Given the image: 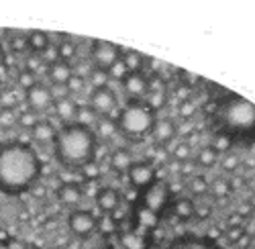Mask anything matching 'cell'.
Returning a JSON list of instances; mask_svg holds the SVG:
<instances>
[{
    "label": "cell",
    "mask_w": 255,
    "mask_h": 249,
    "mask_svg": "<svg viewBox=\"0 0 255 249\" xmlns=\"http://www.w3.org/2000/svg\"><path fill=\"white\" fill-rule=\"evenodd\" d=\"M37 123V115L31 113V111H23V113H18V127L20 129H33V124Z\"/></svg>",
    "instance_id": "33"
},
{
    "label": "cell",
    "mask_w": 255,
    "mask_h": 249,
    "mask_svg": "<svg viewBox=\"0 0 255 249\" xmlns=\"http://www.w3.org/2000/svg\"><path fill=\"white\" fill-rule=\"evenodd\" d=\"M249 206H251V209L255 211V192H253V196L249 198Z\"/></svg>",
    "instance_id": "40"
},
{
    "label": "cell",
    "mask_w": 255,
    "mask_h": 249,
    "mask_svg": "<svg viewBox=\"0 0 255 249\" xmlns=\"http://www.w3.org/2000/svg\"><path fill=\"white\" fill-rule=\"evenodd\" d=\"M2 90H4V88H2V80H0V96H2Z\"/></svg>",
    "instance_id": "41"
},
{
    "label": "cell",
    "mask_w": 255,
    "mask_h": 249,
    "mask_svg": "<svg viewBox=\"0 0 255 249\" xmlns=\"http://www.w3.org/2000/svg\"><path fill=\"white\" fill-rule=\"evenodd\" d=\"M14 109L16 107L12 105L0 107V131H12L14 127H18V113Z\"/></svg>",
    "instance_id": "25"
},
{
    "label": "cell",
    "mask_w": 255,
    "mask_h": 249,
    "mask_svg": "<svg viewBox=\"0 0 255 249\" xmlns=\"http://www.w3.org/2000/svg\"><path fill=\"white\" fill-rule=\"evenodd\" d=\"M219 161H221V168H223L225 174H235V172L239 170L241 157H239L237 153H233V151H225Z\"/></svg>",
    "instance_id": "28"
},
{
    "label": "cell",
    "mask_w": 255,
    "mask_h": 249,
    "mask_svg": "<svg viewBox=\"0 0 255 249\" xmlns=\"http://www.w3.org/2000/svg\"><path fill=\"white\" fill-rule=\"evenodd\" d=\"M4 66V49H2V45H0V68Z\"/></svg>",
    "instance_id": "39"
},
{
    "label": "cell",
    "mask_w": 255,
    "mask_h": 249,
    "mask_svg": "<svg viewBox=\"0 0 255 249\" xmlns=\"http://www.w3.org/2000/svg\"><path fill=\"white\" fill-rule=\"evenodd\" d=\"M172 157H174L178 163L190 161V157H192V145H190L188 141H178V143L174 145V149H172Z\"/></svg>",
    "instance_id": "29"
},
{
    "label": "cell",
    "mask_w": 255,
    "mask_h": 249,
    "mask_svg": "<svg viewBox=\"0 0 255 249\" xmlns=\"http://www.w3.org/2000/svg\"><path fill=\"white\" fill-rule=\"evenodd\" d=\"M219 159H221V151L215 147V145H204V147L198 149V153L194 157V163L202 170H210L219 163Z\"/></svg>",
    "instance_id": "21"
},
{
    "label": "cell",
    "mask_w": 255,
    "mask_h": 249,
    "mask_svg": "<svg viewBox=\"0 0 255 249\" xmlns=\"http://www.w3.org/2000/svg\"><path fill=\"white\" fill-rule=\"evenodd\" d=\"M88 109L96 119L111 121L115 115H119V96L111 86L92 88L88 94Z\"/></svg>",
    "instance_id": "4"
},
{
    "label": "cell",
    "mask_w": 255,
    "mask_h": 249,
    "mask_svg": "<svg viewBox=\"0 0 255 249\" xmlns=\"http://www.w3.org/2000/svg\"><path fill=\"white\" fill-rule=\"evenodd\" d=\"M78 111H80V107L76 105V100L72 96H68V94L55 98V102H53V115H55V119L61 121V124L74 123L76 117H78Z\"/></svg>",
    "instance_id": "17"
},
{
    "label": "cell",
    "mask_w": 255,
    "mask_h": 249,
    "mask_svg": "<svg viewBox=\"0 0 255 249\" xmlns=\"http://www.w3.org/2000/svg\"><path fill=\"white\" fill-rule=\"evenodd\" d=\"M121 88L129 100H147L151 94V80L145 72L121 74Z\"/></svg>",
    "instance_id": "7"
},
{
    "label": "cell",
    "mask_w": 255,
    "mask_h": 249,
    "mask_svg": "<svg viewBox=\"0 0 255 249\" xmlns=\"http://www.w3.org/2000/svg\"><path fill=\"white\" fill-rule=\"evenodd\" d=\"M53 102H55V96L51 92V88L43 82H37L35 86H31L27 92H25V105H27V111L35 113V115H41V113H47L49 109H53Z\"/></svg>",
    "instance_id": "8"
},
{
    "label": "cell",
    "mask_w": 255,
    "mask_h": 249,
    "mask_svg": "<svg viewBox=\"0 0 255 249\" xmlns=\"http://www.w3.org/2000/svg\"><path fill=\"white\" fill-rule=\"evenodd\" d=\"M231 192H233V182L227 176H217L212 178V182H208V194L215 200H225L229 198Z\"/></svg>",
    "instance_id": "22"
},
{
    "label": "cell",
    "mask_w": 255,
    "mask_h": 249,
    "mask_svg": "<svg viewBox=\"0 0 255 249\" xmlns=\"http://www.w3.org/2000/svg\"><path fill=\"white\" fill-rule=\"evenodd\" d=\"M88 78H90V82H92V88H100V86H109V78H111V74H109V72H104V70L90 68Z\"/></svg>",
    "instance_id": "32"
},
{
    "label": "cell",
    "mask_w": 255,
    "mask_h": 249,
    "mask_svg": "<svg viewBox=\"0 0 255 249\" xmlns=\"http://www.w3.org/2000/svg\"><path fill=\"white\" fill-rule=\"evenodd\" d=\"M147 64V57L137 51V49H123L121 55V66H123V74L125 72H143Z\"/></svg>",
    "instance_id": "19"
},
{
    "label": "cell",
    "mask_w": 255,
    "mask_h": 249,
    "mask_svg": "<svg viewBox=\"0 0 255 249\" xmlns=\"http://www.w3.org/2000/svg\"><path fill=\"white\" fill-rule=\"evenodd\" d=\"M178 135V124L174 119L169 117H157L155 123H153V129H151V139H153V145L155 147H161L165 149L169 143H172Z\"/></svg>",
    "instance_id": "11"
},
{
    "label": "cell",
    "mask_w": 255,
    "mask_h": 249,
    "mask_svg": "<svg viewBox=\"0 0 255 249\" xmlns=\"http://www.w3.org/2000/svg\"><path fill=\"white\" fill-rule=\"evenodd\" d=\"M125 176L135 190H145V188H151L155 182V168L149 161H133Z\"/></svg>",
    "instance_id": "10"
},
{
    "label": "cell",
    "mask_w": 255,
    "mask_h": 249,
    "mask_svg": "<svg viewBox=\"0 0 255 249\" xmlns=\"http://www.w3.org/2000/svg\"><path fill=\"white\" fill-rule=\"evenodd\" d=\"M57 137V127L53 124L51 119H37V123L33 124L31 129V141L45 147V145H53Z\"/></svg>",
    "instance_id": "15"
},
{
    "label": "cell",
    "mask_w": 255,
    "mask_h": 249,
    "mask_svg": "<svg viewBox=\"0 0 255 249\" xmlns=\"http://www.w3.org/2000/svg\"><path fill=\"white\" fill-rule=\"evenodd\" d=\"M172 211L180 221H190L196 215V202L192 198H188V196H180V198L174 200Z\"/></svg>",
    "instance_id": "23"
},
{
    "label": "cell",
    "mask_w": 255,
    "mask_h": 249,
    "mask_svg": "<svg viewBox=\"0 0 255 249\" xmlns=\"http://www.w3.org/2000/svg\"><path fill=\"white\" fill-rule=\"evenodd\" d=\"M96 227H98V221H96L92 211H86V209L70 211V215H68V229L78 239H88L96 231Z\"/></svg>",
    "instance_id": "9"
},
{
    "label": "cell",
    "mask_w": 255,
    "mask_h": 249,
    "mask_svg": "<svg viewBox=\"0 0 255 249\" xmlns=\"http://www.w3.org/2000/svg\"><path fill=\"white\" fill-rule=\"evenodd\" d=\"M223 123L231 129H245L255 121V107L241 98H231L221 109Z\"/></svg>",
    "instance_id": "5"
},
{
    "label": "cell",
    "mask_w": 255,
    "mask_h": 249,
    "mask_svg": "<svg viewBox=\"0 0 255 249\" xmlns=\"http://www.w3.org/2000/svg\"><path fill=\"white\" fill-rule=\"evenodd\" d=\"M155 119V109L147 100H127L125 109H121L115 119V129L127 141L139 143L151 135Z\"/></svg>",
    "instance_id": "3"
},
{
    "label": "cell",
    "mask_w": 255,
    "mask_h": 249,
    "mask_svg": "<svg viewBox=\"0 0 255 249\" xmlns=\"http://www.w3.org/2000/svg\"><path fill=\"white\" fill-rule=\"evenodd\" d=\"M74 78V66L68 64V61L61 59H53L47 66V80L49 84L55 88H68L70 80Z\"/></svg>",
    "instance_id": "13"
},
{
    "label": "cell",
    "mask_w": 255,
    "mask_h": 249,
    "mask_svg": "<svg viewBox=\"0 0 255 249\" xmlns=\"http://www.w3.org/2000/svg\"><path fill=\"white\" fill-rule=\"evenodd\" d=\"M245 231H243V227L239 225V227H229V231H227V239L235 245L239 239H241V235H243Z\"/></svg>",
    "instance_id": "35"
},
{
    "label": "cell",
    "mask_w": 255,
    "mask_h": 249,
    "mask_svg": "<svg viewBox=\"0 0 255 249\" xmlns=\"http://www.w3.org/2000/svg\"><path fill=\"white\" fill-rule=\"evenodd\" d=\"M249 245H251V237H249L247 233H243V235H241V239L235 243V247H237V249H247Z\"/></svg>",
    "instance_id": "37"
},
{
    "label": "cell",
    "mask_w": 255,
    "mask_h": 249,
    "mask_svg": "<svg viewBox=\"0 0 255 249\" xmlns=\"http://www.w3.org/2000/svg\"><path fill=\"white\" fill-rule=\"evenodd\" d=\"M96 151L98 135L88 124L74 121L61 124L57 129V137L53 141V155L63 168L82 172L86 165L96 161Z\"/></svg>",
    "instance_id": "2"
},
{
    "label": "cell",
    "mask_w": 255,
    "mask_h": 249,
    "mask_svg": "<svg viewBox=\"0 0 255 249\" xmlns=\"http://www.w3.org/2000/svg\"><path fill=\"white\" fill-rule=\"evenodd\" d=\"M37 84V74H33V72H29V70H20L18 74H16V86L23 90V92H27L31 86H35Z\"/></svg>",
    "instance_id": "31"
},
{
    "label": "cell",
    "mask_w": 255,
    "mask_h": 249,
    "mask_svg": "<svg viewBox=\"0 0 255 249\" xmlns=\"http://www.w3.org/2000/svg\"><path fill=\"white\" fill-rule=\"evenodd\" d=\"M31 194L35 196V198H43L45 196V188H43V186H41L39 182L33 186V188H31Z\"/></svg>",
    "instance_id": "38"
},
{
    "label": "cell",
    "mask_w": 255,
    "mask_h": 249,
    "mask_svg": "<svg viewBox=\"0 0 255 249\" xmlns=\"http://www.w3.org/2000/svg\"><path fill=\"white\" fill-rule=\"evenodd\" d=\"M96 206L104 215H115L123 206V194L115 186H104L96 192Z\"/></svg>",
    "instance_id": "14"
},
{
    "label": "cell",
    "mask_w": 255,
    "mask_h": 249,
    "mask_svg": "<svg viewBox=\"0 0 255 249\" xmlns=\"http://www.w3.org/2000/svg\"><path fill=\"white\" fill-rule=\"evenodd\" d=\"M41 159L27 141L10 139L0 143V192L18 196L39 182Z\"/></svg>",
    "instance_id": "1"
},
{
    "label": "cell",
    "mask_w": 255,
    "mask_h": 249,
    "mask_svg": "<svg viewBox=\"0 0 255 249\" xmlns=\"http://www.w3.org/2000/svg\"><path fill=\"white\" fill-rule=\"evenodd\" d=\"M78 53V45L74 43V39L70 37H63L59 43L55 45V59H61V61H68V64H72V59L76 57Z\"/></svg>",
    "instance_id": "24"
},
{
    "label": "cell",
    "mask_w": 255,
    "mask_h": 249,
    "mask_svg": "<svg viewBox=\"0 0 255 249\" xmlns=\"http://www.w3.org/2000/svg\"><path fill=\"white\" fill-rule=\"evenodd\" d=\"M2 249H27V243L20 241L16 237H8L4 243H2Z\"/></svg>",
    "instance_id": "36"
},
{
    "label": "cell",
    "mask_w": 255,
    "mask_h": 249,
    "mask_svg": "<svg viewBox=\"0 0 255 249\" xmlns=\"http://www.w3.org/2000/svg\"><path fill=\"white\" fill-rule=\"evenodd\" d=\"M188 190H190V194L196 196V198L208 194V180L204 176H196L194 174L192 178L188 180Z\"/></svg>",
    "instance_id": "27"
},
{
    "label": "cell",
    "mask_w": 255,
    "mask_h": 249,
    "mask_svg": "<svg viewBox=\"0 0 255 249\" xmlns=\"http://www.w3.org/2000/svg\"><path fill=\"white\" fill-rule=\"evenodd\" d=\"M196 111H198V107H196V102L192 98H182L178 102V117L184 119V121H190L196 115Z\"/></svg>",
    "instance_id": "30"
},
{
    "label": "cell",
    "mask_w": 255,
    "mask_h": 249,
    "mask_svg": "<svg viewBox=\"0 0 255 249\" xmlns=\"http://www.w3.org/2000/svg\"><path fill=\"white\" fill-rule=\"evenodd\" d=\"M133 153L127 149V147H117L109 153V168L111 172H115L117 176H123L127 174V170L131 168V163H133Z\"/></svg>",
    "instance_id": "18"
},
{
    "label": "cell",
    "mask_w": 255,
    "mask_h": 249,
    "mask_svg": "<svg viewBox=\"0 0 255 249\" xmlns=\"http://www.w3.org/2000/svg\"><path fill=\"white\" fill-rule=\"evenodd\" d=\"M165 249H221L212 239L208 237H196V235H184L169 241Z\"/></svg>",
    "instance_id": "16"
},
{
    "label": "cell",
    "mask_w": 255,
    "mask_h": 249,
    "mask_svg": "<svg viewBox=\"0 0 255 249\" xmlns=\"http://www.w3.org/2000/svg\"><path fill=\"white\" fill-rule=\"evenodd\" d=\"M41 61H43V57H41V55H29L27 61H25V70L37 74V70H39V66H41Z\"/></svg>",
    "instance_id": "34"
},
{
    "label": "cell",
    "mask_w": 255,
    "mask_h": 249,
    "mask_svg": "<svg viewBox=\"0 0 255 249\" xmlns=\"http://www.w3.org/2000/svg\"><path fill=\"white\" fill-rule=\"evenodd\" d=\"M6 43H8V49H10L12 53H16V55L29 51L27 35H25V33H20V31H16V33H8V41H6Z\"/></svg>",
    "instance_id": "26"
},
{
    "label": "cell",
    "mask_w": 255,
    "mask_h": 249,
    "mask_svg": "<svg viewBox=\"0 0 255 249\" xmlns=\"http://www.w3.org/2000/svg\"><path fill=\"white\" fill-rule=\"evenodd\" d=\"M27 45H29V51L31 55H43L49 45H51V41H49V35L45 31H41V29H35L31 33H27Z\"/></svg>",
    "instance_id": "20"
},
{
    "label": "cell",
    "mask_w": 255,
    "mask_h": 249,
    "mask_svg": "<svg viewBox=\"0 0 255 249\" xmlns=\"http://www.w3.org/2000/svg\"><path fill=\"white\" fill-rule=\"evenodd\" d=\"M121 55H123V49L111 43V41H92L90 45V61H92V68L96 70H104L111 74L121 64Z\"/></svg>",
    "instance_id": "6"
},
{
    "label": "cell",
    "mask_w": 255,
    "mask_h": 249,
    "mask_svg": "<svg viewBox=\"0 0 255 249\" xmlns=\"http://www.w3.org/2000/svg\"><path fill=\"white\" fill-rule=\"evenodd\" d=\"M55 198H57V202L61 206L76 211L78 206L82 204V200H84V186L78 184V182H63V184L57 186Z\"/></svg>",
    "instance_id": "12"
}]
</instances>
